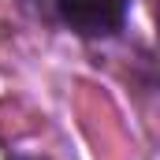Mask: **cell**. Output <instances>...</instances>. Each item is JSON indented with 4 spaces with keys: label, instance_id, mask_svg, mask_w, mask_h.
Here are the masks:
<instances>
[{
    "label": "cell",
    "instance_id": "obj_1",
    "mask_svg": "<svg viewBox=\"0 0 160 160\" xmlns=\"http://www.w3.org/2000/svg\"><path fill=\"white\" fill-rule=\"evenodd\" d=\"M60 15L82 38H108L127 22V0H60Z\"/></svg>",
    "mask_w": 160,
    "mask_h": 160
},
{
    "label": "cell",
    "instance_id": "obj_2",
    "mask_svg": "<svg viewBox=\"0 0 160 160\" xmlns=\"http://www.w3.org/2000/svg\"><path fill=\"white\" fill-rule=\"evenodd\" d=\"M11 160H45V157H11Z\"/></svg>",
    "mask_w": 160,
    "mask_h": 160
}]
</instances>
